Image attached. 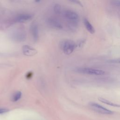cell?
<instances>
[{"label":"cell","mask_w":120,"mask_h":120,"mask_svg":"<svg viewBox=\"0 0 120 120\" xmlns=\"http://www.w3.org/2000/svg\"><path fill=\"white\" fill-rule=\"evenodd\" d=\"M76 47L75 43L70 40H65L61 43L60 47L63 52L67 55L72 53Z\"/></svg>","instance_id":"6da1fadb"},{"label":"cell","mask_w":120,"mask_h":120,"mask_svg":"<svg viewBox=\"0 0 120 120\" xmlns=\"http://www.w3.org/2000/svg\"><path fill=\"white\" fill-rule=\"evenodd\" d=\"M76 71L81 74L96 75H103L105 73L103 70L89 68H77Z\"/></svg>","instance_id":"7a4b0ae2"},{"label":"cell","mask_w":120,"mask_h":120,"mask_svg":"<svg viewBox=\"0 0 120 120\" xmlns=\"http://www.w3.org/2000/svg\"><path fill=\"white\" fill-rule=\"evenodd\" d=\"M89 106L92 110L100 114H112L113 113L112 111L108 110L95 102L90 103Z\"/></svg>","instance_id":"3957f363"},{"label":"cell","mask_w":120,"mask_h":120,"mask_svg":"<svg viewBox=\"0 0 120 120\" xmlns=\"http://www.w3.org/2000/svg\"><path fill=\"white\" fill-rule=\"evenodd\" d=\"M26 34L25 31L21 29L16 30L12 34L13 39L17 42H22L26 39Z\"/></svg>","instance_id":"277c9868"},{"label":"cell","mask_w":120,"mask_h":120,"mask_svg":"<svg viewBox=\"0 0 120 120\" xmlns=\"http://www.w3.org/2000/svg\"><path fill=\"white\" fill-rule=\"evenodd\" d=\"M22 51L23 54L27 56H34L38 52L37 50L35 48L26 45L22 46Z\"/></svg>","instance_id":"5b68a950"},{"label":"cell","mask_w":120,"mask_h":120,"mask_svg":"<svg viewBox=\"0 0 120 120\" xmlns=\"http://www.w3.org/2000/svg\"><path fill=\"white\" fill-rule=\"evenodd\" d=\"M32 18V15L30 14H22L17 15L15 18V21L17 22H25L30 20Z\"/></svg>","instance_id":"8992f818"},{"label":"cell","mask_w":120,"mask_h":120,"mask_svg":"<svg viewBox=\"0 0 120 120\" xmlns=\"http://www.w3.org/2000/svg\"><path fill=\"white\" fill-rule=\"evenodd\" d=\"M64 16L66 19L72 22L76 21L79 18L78 15L77 13L73 11L70 10H67L65 12Z\"/></svg>","instance_id":"52a82bcc"},{"label":"cell","mask_w":120,"mask_h":120,"mask_svg":"<svg viewBox=\"0 0 120 120\" xmlns=\"http://www.w3.org/2000/svg\"><path fill=\"white\" fill-rule=\"evenodd\" d=\"M47 22L50 27L56 29H61L62 28V25L61 23L55 18H48L47 20Z\"/></svg>","instance_id":"ba28073f"},{"label":"cell","mask_w":120,"mask_h":120,"mask_svg":"<svg viewBox=\"0 0 120 120\" xmlns=\"http://www.w3.org/2000/svg\"><path fill=\"white\" fill-rule=\"evenodd\" d=\"M30 32L32 35L33 40L35 42L38 41V29L36 24H32L30 28Z\"/></svg>","instance_id":"9c48e42d"},{"label":"cell","mask_w":120,"mask_h":120,"mask_svg":"<svg viewBox=\"0 0 120 120\" xmlns=\"http://www.w3.org/2000/svg\"><path fill=\"white\" fill-rule=\"evenodd\" d=\"M83 22L84 26L87 30L91 34H94L95 33V29L90 22L86 18L84 19Z\"/></svg>","instance_id":"30bf717a"},{"label":"cell","mask_w":120,"mask_h":120,"mask_svg":"<svg viewBox=\"0 0 120 120\" xmlns=\"http://www.w3.org/2000/svg\"><path fill=\"white\" fill-rule=\"evenodd\" d=\"M98 99L99 101H100L102 103H105L107 105L112 106H114V107H120V105L116 104V103H114L112 102H111L105 98H98Z\"/></svg>","instance_id":"8fae6325"},{"label":"cell","mask_w":120,"mask_h":120,"mask_svg":"<svg viewBox=\"0 0 120 120\" xmlns=\"http://www.w3.org/2000/svg\"><path fill=\"white\" fill-rule=\"evenodd\" d=\"M22 92L21 91H16L13 95L12 98V101L13 102H16L19 100L22 97Z\"/></svg>","instance_id":"7c38bea8"},{"label":"cell","mask_w":120,"mask_h":120,"mask_svg":"<svg viewBox=\"0 0 120 120\" xmlns=\"http://www.w3.org/2000/svg\"><path fill=\"white\" fill-rule=\"evenodd\" d=\"M53 10L54 12L56 14H59L60 13L61 11V6L60 4H56L54 5L53 8Z\"/></svg>","instance_id":"4fadbf2b"},{"label":"cell","mask_w":120,"mask_h":120,"mask_svg":"<svg viewBox=\"0 0 120 120\" xmlns=\"http://www.w3.org/2000/svg\"><path fill=\"white\" fill-rule=\"evenodd\" d=\"M69 1H70V2H72V3H74L75 4H77L78 5H79L80 6L82 7H83V5H82V2H81V1L80 0H68Z\"/></svg>","instance_id":"5bb4252c"},{"label":"cell","mask_w":120,"mask_h":120,"mask_svg":"<svg viewBox=\"0 0 120 120\" xmlns=\"http://www.w3.org/2000/svg\"><path fill=\"white\" fill-rule=\"evenodd\" d=\"M8 111H9V110L7 108H0V114H3L8 112Z\"/></svg>","instance_id":"9a60e30c"},{"label":"cell","mask_w":120,"mask_h":120,"mask_svg":"<svg viewBox=\"0 0 120 120\" xmlns=\"http://www.w3.org/2000/svg\"><path fill=\"white\" fill-rule=\"evenodd\" d=\"M109 62L113 63H118V64H120V59L111 60H109Z\"/></svg>","instance_id":"2e32d148"},{"label":"cell","mask_w":120,"mask_h":120,"mask_svg":"<svg viewBox=\"0 0 120 120\" xmlns=\"http://www.w3.org/2000/svg\"><path fill=\"white\" fill-rule=\"evenodd\" d=\"M32 73H30V72H29V73H28L27 74V75H26V77L27 78H31V77H32Z\"/></svg>","instance_id":"e0dca14e"},{"label":"cell","mask_w":120,"mask_h":120,"mask_svg":"<svg viewBox=\"0 0 120 120\" xmlns=\"http://www.w3.org/2000/svg\"><path fill=\"white\" fill-rule=\"evenodd\" d=\"M115 2H116V5H117L118 6H120V0H116Z\"/></svg>","instance_id":"ac0fdd59"},{"label":"cell","mask_w":120,"mask_h":120,"mask_svg":"<svg viewBox=\"0 0 120 120\" xmlns=\"http://www.w3.org/2000/svg\"><path fill=\"white\" fill-rule=\"evenodd\" d=\"M41 1V0H35V1L36 2H40Z\"/></svg>","instance_id":"d6986e66"}]
</instances>
